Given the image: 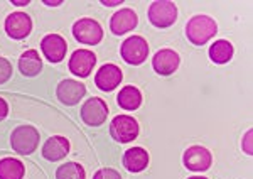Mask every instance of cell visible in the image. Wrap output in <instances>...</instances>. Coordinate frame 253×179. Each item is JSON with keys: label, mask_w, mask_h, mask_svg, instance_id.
<instances>
[{"label": "cell", "mask_w": 253, "mask_h": 179, "mask_svg": "<svg viewBox=\"0 0 253 179\" xmlns=\"http://www.w3.org/2000/svg\"><path fill=\"white\" fill-rule=\"evenodd\" d=\"M218 32V24L210 15H194L186 26V36L196 46H203Z\"/></svg>", "instance_id": "cell-1"}, {"label": "cell", "mask_w": 253, "mask_h": 179, "mask_svg": "<svg viewBox=\"0 0 253 179\" xmlns=\"http://www.w3.org/2000/svg\"><path fill=\"white\" fill-rule=\"evenodd\" d=\"M10 145L20 156H31L39 145V132L32 125H20L12 132Z\"/></svg>", "instance_id": "cell-2"}, {"label": "cell", "mask_w": 253, "mask_h": 179, "mask_svg": "<svg viewBox=\"0 0 253 179\" xmlns=\"http://www.w3.org/2000/svg\"><path fill=\"white\" fill-rule=\"evenodd\" d=\"M177 19V7L174 2L169 0H157L152 2L149 7V20L152 26L159 27V29H166L170 27Z\"/></svg>", "instance_id": "cell-3"}, {"label": "cell", "mask_w": 253, "mask_h": 179, "mask_svg": "<svg viewBox=\"0 0 253 179\" xmlns=\"http://www.w3.org/2000/svg\"><path fill=\"white\" fill-rule=\"evenodd\" d=\"M73 36L81 44L95 46V44H100L101 39H103V29L95 19L83 17L76 20L75 26H73Z\"/></svg>", "instance_id": "cell-4"}, {"label": "cell", "mask_w": 253, "mask_h": 179, "mask_svg": "<svg viewBox=\"0 0 253 179\" xmlns=\"http://www.w3.org/2000/svg\"><path fill=\"white\" fill-rule=\"evenodd\" d=\"M120 54L125 63L137 66L149 58V44L142 36H132V38L124 41L120 47Z\"/></svg>", "instance_id": "cell-5"}, {"label": "cell", "mask_w": 253, "mask_h": 179, "mask_svg": "<svg viewBox=\"0 0 253 179\" xmlns=\"http://www.w3.org/2000/svg\"><path fill=\"white\" fill-rule=\"evenodd\" d=\"M110 134L117 142L126 144L137 139L138 122L130 115H117L110 124Z\"/></svg>", "instance_id": "cell-6"}, {"label": "cell", "mask_w": 253, "mask_h": 179, "mask_svg": "<svg viewBox=\"0 0 253 179\" xmlns=\"http://www.w3.org/2000/svg\"><path fill=\"white\" fill-rule=\"evenodd\" d=\"M81 120L84 122L89 127H98V125L105 124L108 117V105L105 103L101 98L98 96H93V98H88L81 105Z\"/></svg>", "instance_id": "cell-7"}, {"label": "cell", "mask_w": 253, "mask_h": 179, "mask_svg": "<svg viewBox=\"0 0 253 179\" xmlns=\"http://www.w3.org/2000/svg\"><path fill=\"white\" fill-rule=\"evenodd\" d=\"M182 162H184V166L189 171L203 173V171H208L211 168L213 157H211L210 150L206 147H203V145H191V147L184 152Z\"/></svg>", "instance_id": "cell-8"}, {"label": "cell", "mask_w": 253, "mask_h": 179, "mask_svg": "<svg viewBox=\"0 0 253 179\" xmlns=\"http://www.w3.org/2000/svg\"><path fill=\"white\" fill-rule=\"evenodd\" d=\"M96 64V56L89 49H78L69 58V71L80 78H86Z\"/></svg>", "instance_id": "cell-9"}, {"label": "cell", "mask_w": 253, "mask_h": 179, "mask_svg": "<svg viewBox=\"0 0 253 179\" xmlns=\"http://www.w3.org/2000/svg\"><path fill=\"white\" fill-rule=\"evenodd\" d=\"M84 93H86V87L76 80H63L56 88V95H58L59 101L68 107L78 103L84 96Z\"/></svg>", "instance_id": "cell-10"}, {"label": "cell", "mask_w": 253, "mask_h": 179, "mask_svg": "<svg viewBox=\"0 0 253 179\" xmlns=\"http://www.w3.org/2000/svg\"><path fill=\"white\" fill-rule=\"evenodd\" d=\"M41 49H42L44 58L51 63H59L66 58L68 44L64 38H61L59 34H47L46 38L41 41Z\"/></svg>", "instance_id": "cell-11"}, {"label": "cell", "mask_w": 253, "mask_h": 179, "mask_svg": "<svg viewBox=\"0 0 253 179\" xmlns=\"http://www.w3.org/2000/svg\"><path fill=\"white\" fill-rule=\"evenodd\" d=\"M32 20L24 12H14L5 19V32L12 39H24L31 34Z\"/></svg>", "instance_id": "cell-12"}, {"label": "cell", "mask_w": 253, "mask_h": 179, "mask_svg": "<svg viewBox=\"0 0 253 179\" xmlns=\"http://www.w3.org/2000/svg\"><path fill=\"white\" fill-rule=\"evenodd\" d=\"M124 73L117 64H103L95 75V85L101 91H112L122 83Z\"/></svg>", "instance_id": "cell-13"}, {"label": "cell", "mask_w": 253, "mask_h": 179, "mask_svg": "<svg viewBox=\"0 0 253 179\" xmlns=\"http://www.w3.org/2000/svg\"><path fill=\"white\" fill-rule=\"evenodd\" d=\"M181 58L179 54L172 49H161L156 52V56L152 58V66L156 73L162 76H169L179 68Z\"/></svg>", "instance_id": "cell-14"}, {"label": "cell", "mask_w": 253, "mask_h": 179, "mask_svg": "<svg viewBox=\"0 0 253 179\" xmlns=\"http://www.w3.org/2000/svg\"><path fill=\"white\" fill-rule=\"evenodd\" d=\"M137 22H138V17L132 9H120L113 14L112 20H110V29H112L113 34L122 36V34H125V32L135 29Z\"/></svg>", "instance_id": "cell-15"}, {"label": "cell", "mask_w": 253, "mask_h": 179, "mask_svg": "<svg viewBox=\"0 0 253 179\" xmlns=\"http://www.w3.org/2000/svg\"><path fill=\"white\" fill-rule=\"evenodd\" d=\"M69 152V142L68 139L61 135H54L51 139L46 140V144L42 145V157L47 161H61L63 157H66Z\"/></svg>", "instance_id": "cell-16"}, {"label": "cell", "mask_w": 253, "mask_h": 179, "mask_svg": "<svg viewBox=\"0 0 253 179\" xmlns=\"http://www.w3.org/2000/svg\"><path fill=\"white\" fill-rule=\"evenodd\" d=\"M149 152L142 147H132L124 154V166L130 173H140L149 166Z\"/></svg>", "instance_id": "cell-17"}, {"label": "cell", "mask_w": 253, "mask_h": 179, "mask_svg": "<svg viewBox=\"0 0 253 179\" xmlns=\"http://www.w3.org/2000/svg\"><path fill=\"white\" fill-rule=\"evenodd\" d=\"M19 70L26 76L39 75L41 70H42V61H41L39 52L36 49H29V51L24 52L19 59Z\"/></svg>", "instance_id": "cell-18"}, {"label": "cell", "mask_w": 253, "mask_h": 179, "mask_svg": "<svg viewBox=\"0 0 253 179\" xmlns=\"http://www.w3.org/2000/svg\"><path fill=\"white\" fill-rule=\"evenodd\" d=\"M210 58L216 64H224L233 58V44L226 39H219L210 47Z\"/></svg>", "instance_id": "cell-19"}, {"label": "cell", "mask_w": 253, "mask_h": 179, "mask_svg": "<svg viewBox=\"0 0 253 179\" xmlns=\"http://www.w3.org/2000/svg\"><path fill=\"white\" fill-rule=\"evenodd\" d=\"M117 100L124 110H137L142 105V93L135 87H125L118 93Z\"/></svg>", "instance_id": "cell-20"}, {"label": "cell", "mask_w": 253, "mask_h": 179, "mask_svg": "<svg viewBox=\"0 0 253 179\" xmlns=\"http://www.w3.org/2000/svg\"><path fill=\"white\" fill-rule=\"evenodd\" d=\"M26 168L19 159L3 157L0 161V179H22Z\"/></svg>", "instance_id": "cell-21"}, {"label": "cell", "mask_w": 253, "mask_h": 179, "mask_svg": "<svg viewBox=\"0 0 253 179\" xmlns=\"http://www.w3.org/2000/svg\"><path fill=\"white\" fill-rule=\"evenodd\" d=\"M84 169L78 162H66L56 171V179H84Z\"/></svg>", "instance_id": "cell-22"}, {"label": "cell", "mask_w": 253, "mask_h": 179, "mask_svg": "<svg viewBox=\"0 0 253 179\" xmlns=\"http://www.w3.org/2000/svg\"><path fill=\"white\" fill-rule=\"evenodd\" d=\"M12 76V64L5 58H0V85H3Z\"/></svg>", "instance_id": "cell-23"}, {"label": "cell", "mask_w": 253, "mask_h": 179, "mask_svg": "<svg viewBox=\"0 0 253 179\" xmlns=\"http://www.w3.org/2000/svg\"><path fill=\"white\" fill-rule=\"evenodd\" d=\"M93 179H122L120 173L112 168H103L100 171H96L95 176H93Z\"/></svg>", "instance_id": "cell-24"}, {"label": "cell", "mask_w": 253, "mask_h": 179, "mask_svg": "<svg viewBox=\"0 0 253 179\" xmlns=\"http://www.w3.org/2000/svg\"><path fill=\"white\" fill-rule=\"evenodd\" d=\"M252 135H253V132H252V130H248L247 135H245V139H243V142H242V147H243L245 152L248 154V156H252V154H253V147H252Z\"/></svg>", "instance_id": "cell-25"}, {"label": "cell", "mask_w": 253, "mask_h": 179, "mask_svg": "<svg viewBox=\"0 0 253 179\" xmlns=\"http://www.w3.org/2000/svg\"><path fill=\"white\" fill-rule=\"evenodd\" d=\"M7 113H9V105H7V101L3 98H0V120L5 119Z\"/></svg>", "instance_id": "cell-26"}, {"label": "cell", "mask_w": 253, "mask_h": 179, "mask_svg": "<svg viewBox=\"0 0 253 179\" xmlns=\"http://www.w3.org/2000/svg\"><path fill=\"white\" fill-rule=\"evenodd\" d=\"M103 5H107V7H113V5H118V3H122L120 0H115V2H108V0H103Z\"/></svg>", "instance_id": "cell-27"}, {"label": "cell", "mask_w": 253, "mask_h": 179, "mask_svg": "<svg viewBox=\"0 0 253 179\" xmlns=\"http://www.w3.org/2000/svg\"><path fill=\"white\" fill-rule=\"evenodd\" d=\"M12 3H15V5H27L29 0H20V2H12Z\"/></svg>", "instance_id": "cell-28"}, {"label": "cell", "mask_w": 253, "mask_h": 179, "mask_svg": "<svg viewBox=\"0 0 253 179\" xmlns=\"http://www.w3.org/2000/svg\"><path fill=\"white\" fill-rule=\"evenodd\" d=\"M44 3H47V5H54V7H56V5H59L61 2H59V0H56V2H44Z\"/></svg>", "instance_id": "cell-29"}, {"label": "cell", "mask_w": 253, "mask_h": 179, "mask_svg": "<svg viewBox=\"0 0 253 179\" xmlns=\"http://www.w3.org/2000/svg\"><path fill=\"white\" fill-rule=\"evenodd\" d=\"M189 179H208V178H203V176H193V178H189Z\"/></svg>", "instance_id": "cell-30"}]
</instances>
